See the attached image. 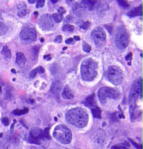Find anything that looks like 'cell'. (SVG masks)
Returning a JSON list of instances; mask_svg holds the SVG:
<instances>
[{"instance_id":"cell-51","label":"cell","mask_w":143,"mask_h":149,"mask_svg":"<svg viewBox=\"0 0 143 149\" xmlns=\"http://www.w3.org/2000/svg\"><path fill=\"white\" fill-rule=\"evenodd\" d=\"M3 136V133H0V138H1Z\"/></svg>"},{"instance_id":"cell-41","label":"cell","mask_w":143,"mask_h":149,"mask_svg":"<svg viewBox=\"0 0 143 149\" xmlns=\"http://www.w3.org/2000/svg\"><path fill=\"white\" fill-rule=\"evenodd\" d=\"M65 42H66L67 44H73V38H68V39H66Z\"/></svg>"},{"instance_id":"cell-46","label":"cell","mask_w":143,"mask_h":149,"mask_svg":"<svg viewBox=\"0 0 143 149\" xmlns=\"http://www.w3.org/2000/svg\"><path fill=\"white\" fill-rule=\"evenodd\" d=\"M37 1H34V0H29V2L31 3V4H34V2H36Z\"/></svg>"},{"instance_id":"cell-25","label":"cell","mask_w":143,"mask_h":149,"mask_svg":"<svg viewBox=\"0 0 143 149\" xmlns=\"http://www.w3.org/2000/svg\"><path fill=\"white\" fill-rule=\"evenodd\" d=\"M6 30H7V28H6L5 24L0 22V36L4 35L5 33L6 32Z\"/></svg>"},{"instance_id":"cell-32","label":"cell","mask_w":143,"mask_h":149,"mask_svg":"<svg viewBox=\"0 0 143 149\" xmlns=\"http://www.w3.org/2000/svg\"><path fill=\"white\" fill-rule=\"evenodd\" d=\"M89 25H90V22H84L80 25V28L83 29H87L89 27Z\"/></svg>"},{"instance_id":"cell-54","label":"cell","mask_w":143,"mask_h":149,"mask_svg":"<svg viewBox=\"0 0 143 149\" xmlns=\"http://www.w3.org/2000/svg\"><path fill=\"white\" fill-rule=\"evenodd\" d=\"M1 93V86H0V93Z\"/></svg>"},{"instance_id":"cell-10","label":"cell","mask_w":143,"mask_h":149,"mask_svg":"<svg viewBox=\"0 0 143 149\" xmlns=\"http://www.w3.org/2000/svg\"><path fill=\"white\" fill-rule=\"evenodd\" d=\"M38 25L41 29L44 31L50 30L53 27V20L52 16L49 14L41 15L38 20Z\"/></svg>"},{"instance_id":"cell-42","label":"cell","mask_w":143,"mask_h":149,"mask_svg":"<svg viewBox=\"0 0 143 149\" xmlns=\"http://www.w3.org/2000/svg\"><path fill=\"white\" fill-rule=\"evenodd\" d=\"M132 56H133V54L132 53H129L128 55L126 56V60H130L132 59Z\"/></svg>"},{"instance_id":"cell-17","label":"cell","mask_w":143,"mask_h":149,"mask_svg":"<svg viewBox=\"0 0 143 149\" xmlns=\"http://www.w3.org/2000/svg\"><path fill=\"white\" fill-rule=\"evenodd\" d=\"M127 15L129 17H135L137 15H142V6H140V7H135L133 8V9L131 10L130 11L128 12Z\"/></svg>"},{"instance_id":"cell-26","label":"cell","mask_w":143,"mask_h":149,"mask_svg":"<svg viewBox=\"0 0 143 149\" xmlns=\"http://www.w3.org/2000/svg\"><path fill=\"white\" fill-rule=\"evenodd\" d=\"M74 29H75V27L72 25H65L62 27L63 31H65V32H73Z\"/></svg>"},{"instance_id":"cell-6","label":"cell","mask_w":143,"mask_h":149,"mask_svg":"<svg viewBox=\"0 0 143 149\" xmlns=\"http://www.w3.org/2000/svg\"><path fill=\"white\" fill-rule=\"evenodd\" d=\"M20 39L24 42H34L37 39V33L32 26H27L22 29L20 34Z\"/></svg>"},{"instance_id":"cell-12","label":"cell","mask_w":143,"mask_h":149,"mask_svg":"<svg viewBox=\"0 0 143 149\" xmlns=\"http://www.w3.org/2000/svg\"><path fill=\"white\" fill-rule=\"evenodd\" d=\"M30 136L41 140L43 139V130L39 127H33L31 130Z\"/></svg>"},{"instance_id":"cell-4","label":"cell","mask_w":143,"mask_h":149,"mask_svg":"<svg viewBox=\"0 0 143 149\" xmlns=\"http://www.w3.org/2000/svg\"><path fill=\"white\" fill-rule=\"evenodd\" d=\"M108 77L112 84L118 86L122 83L124 76L122 71L118 67L110 66L108 70Z\"/></svg>"},{"instance_id":"cell-11","label":"cell","mask_w":143,"mask_h":149,"mask_svg":"<svg viewBox=\"0 0 143 149\" xmlns=\"http://www.w3.org/2000/svg\"><path fill=\"white\" fill-rule=\"evenodd\" d=\"M85 8L86 7L82 2L77 3L73 6V11L77 16H81L85 12Z\"/></svg>"},{"instance_id":"cell-15","label":"cell","mask_w":143,"mask_h":149,"mask_svg":"<svg viewBox=\"0 0 143 149\" xmlns=\"http://www.w3.org/2000/svg\"><path fill=\"white\" fill-rule=\"evenodd\" d=\"M62 97L64 99H67V100H72L74 97V95L72 92L69 86H66L64 88L62 92Z\"/></svg>"},{"instance_id":"cell-55","label":"cell","mask_w":143,"mask_h":149,"mask_svg":"<svg viewBox=\"0 0 143 149\" xmlns=\"http://www.w3.org/2000/svg\"><path fill=\"white\" fill-rule=\"evenodd\" d=\"M66 49H67V47H64V48H63V50H66Z\"/></svg>"},{"instance_id":"cell-1","label":"cell","mask_w":143,"mask_h":149,"mask_svg":"<svg viewBox=\"0 0 143 149\" xmlns=\"http://www.w3.org/2000/svg\"><path fill=\"white\" fill-rule=\"evenodd\" d=\"M67 121L77 127H84L87 125L89 120L88 114L80 107L73 108L67 112L66 115Z\"/></svg>"},{"instance_id":"cell-31","label":"cell","mask_w":143,"mask_h":149,"mask_svg":"<svg viewBox=\"0 0 143 149\" xmlns=\"http://www.w3.org/2000/svg\"><path fill=\"white\" fill-rule=\"evenodd\" d=\"M39 48L37 47V46H34V48H32V54L34 55V58H35L38 55V51H39Z\"/></svg>"},{"instance_id":"cell-43","label":"cell","mask_w":143,"mask_h":149,"mask_svg":"<svg viewBox=\"0 0 143 149\" xmlns=\"http://www.w3.org/2000/svg\"><path fill=\"white\" fill-rule=\"evenodd\" d=\"M44 59L46 60H50L52 59V56L50 55H44Z\"/></svg>"},{"instance_id":"cell-2","label":"cell","mask_w":143,"mask_h":149,"mask_svg":"<svg viewBox=\"0 0 143 149\" xmlns=\"http://www.w3.org/2000/svg\"><path fill=\"white\" fill-rule=\"evenodd\" d=\"M81 77L83 80L91 81L97 75V63L92 58H87L82 62L80 67Z\"/></svg>"},{"instance_id":"cell-8","label":"cell","mask_w":143,"mask_h":149,"mask_svg":"<svg viewBox=\"0 0 143 149\" xmlns=\"http://www.w3.org/2000/svg\"><path fill=\"white\" fill-rule=\"evenodd\" d=\"M142 97V79L136 80L133 84L130 95H129V102L131 104L134 103L138 96Z\"/></svg>"},{"instance_id":"cell-52","label":"cell","mask_w":143,"mask_h":149,"mask_svg":"<svg viewBox=\"0 0 143 149\" xmlns=\"http://www.w3.org/2000/svg\"><path fill=\"white\" fill-rule=\"evenodd\" d=\"M41 42H44V39H43V38H41Z\"/></svg>"},{"instance_id":"cell-37","label":"cell","mask_w":143,"mask_h":149,"mask_svg":"<svg viewBox=\"0 0 143 149\" xmlns=\"http://www.w3.org/2000/svg\"><path fill=\"white\" fill-rule=\"evenodd\" d=\"M36 69H37V74H43V73H44V72H45L44 68L42 67H38Z\"/></svg>"},{"instance_id":"cell-13","label":"cell","mask_w":143,"mask_h":149,"mask_svg":"<svg viewBox=\"0 0 143 149\" xmlns=\"http://www.w3.org/2000/svg\"><path fill=\"white\" fill-rule=\"evenodd\" d=\"M83 104L87 107H94L96 106V101L94 94H92L85 98L83 101Z\"/></svg>"},{"instance_id":"cell-35","label":"cell","mask_w":143,"mask_h":149,"mask_svg":"<svg viewBox=\"0 0 143 149\" xmlns=\"http://www.w3.org/2000/svg\"><path fill=\"white\" fill-rule=\"evenodd\" d=\"M37 74V69H34V70H32V72L30 73V77L32 78V79H33L36 77V75Z\"/></svg>"},{"instance_id":"cell-49","label":"cell","mask_w":143,"mask_h":149,"mask_svg":"<svg viewBox=\"0 0 143 149\" xmlns=\"http://www.w3.org/2000/svg\"><path fill=\"white\" fill-rule=\"evenodd\" d=\"M52 2L53 3V4H55V3H56V2H57L58 1V0H52Z\"/></svg>"},{"instance_id":"cell-28","label":"cell","mask_w":143,"mask_h":149,"mask_svg":"<svg viewBox=\"0 0 143 149\" xmlns=\"http://www.w3.org/2000/svg\"><path fill=\"white\" fill-rule=\"evenodd\" d=\"M82 47H83L84 51H85L86 53H89V52L91 51V50H92V47L90 46V45H89L88 44H87V43L85 42L83 43Z\"/></svg>"},{"instance_id":"cell-44","label":"cell","mask_w":143,"mask_h":149,"mask_svg":"<svg viewBox=\"0 0 143 149\" xmlns=\"http://www.w3.org/2000/svg\"><path fill=\"white\" fill-rule=\"evenodd\" d=\"M106 28L107 29H108V31H109V32H110V33L112 32V29H113V27H112V26H110V28H109V27H108V26L106 25Z\"/></svg>"},{"instance_id":"cell-19","label":"cell","mask_w":143,"mask_h":149,"mask_svg":"<svg viewBox=\"0 0 143 149\" xmlns=\"http://www.w3.org/2000/svg\"><path fill=\"white\" fill-rule=\"evenodd\" d=\"M81 2L84 4L86 8H88L89 10H92L94 6L97 4V1H92V0H87V1H82Z\"/></svg>"},{"instance_id":"cell-14","label":"cell","mask_w":143,"mask_h":149,"mask_svg":"<svg viewBox=\"0 0 143 149\" xmlns=\"http://www.w3.org/2000/svg\"><path fill=\"white\" fill-rule=\"evenodd\" d=\"M61 88H62V83L60 81H57L53 83L51 86V92L53 94H58L61 91Z\"/></svg>"},{"instance_id":"cell-33","label":"cell","mask_w":143,"mask_h":149,"mask_svg":"<svg viewBox=\"0 0 143 149\" xmlns=\"http://www.w3.org/2000/svg\"><path fill=\"white\" fill-rule=\"evenodd\" d=\"M37 5H36V6H37V8H40V7H43L44 6V5L45 4V1L44 0H39V1H37Z\"/></svg>"},{"instance_id":"cell-53","label":"cell","mask_w":143,"mask_h":149,"mask_svg":"<svg viewBox=\"0 0 143 149\" xmlns=\"http://www.w3.org/2000/svg\"><path fill=\"white\" fill-rule=\"evenodd\" d=\"M13 125H14V124H13V125H11V130L13 129Z\"/></svg>"},{"instance_id":"cell-38","label":"cell","mask_w":143,"mask_h":149,"mask_svg":"<svg viewBox=\"0 0 143 149\" xmlns=\"http://www.w3.org/2000/svg\"><path fill=\"white\" fill-rule=\"evenodd\" d=\"M61 41H62V36L61 35H57L55 37V41L57 43H61Z\"/></svg>"},{"instance_id":"cell-50","label":"cell","mask_w":143,"mask_h":149,"mask_svg":"<svg viewBox=\"0 0 143 149\" xmlns=\"http://www.w3.org/2000/svg\"><path fill=\"white\" fill-rule=\"evenodd\" d=\"M38 14H39V13H38V12H37V11H35V12H34V15H38Z\"/></svg>"},{"instance_id":"cell-24","label":"cell","mask_w":143,"mask_h":149,"mask_svg":"<svg viewBox=\"0 0 143 149\" xmlns=\"http://www.w3.org/2000/svg\"><path fill=\"white\" fill-rule=\"evenodd\" d=\"M50 128L47 127L43 131V139H50V136L49 134Z\"/></svg>"},{"instance_id":"cell-22","label":"cell","mask_w":143,"mask_h":149,"mask_svg":"<svg viewBox=\"0 0 143 149\" xmlns=\"http://www.w3.org/2000/svg\"><path fill=\"white\" fill-rule=\"evenodd\" d=\"M28 111L29 109L27 108H25L24 109H15L13 111V113L16 116H20L28 113Z\"/></svg>"},{"instance_id":"cell-23","label":"cell","mask_w":143,"mask_h":149,"mask_svg":"<svg viewBox=\"0 0 143 149\" xmlns=\"http://www.w3.org/2000/svg\"><path fill=\"white\" fill-rule=\"evenodd\" d=\"M53 20H54L55 22H57V23H59V22H61L63 20V15L59 14V13H54V14L53 15Z\"/></svg>"},{"instance_id":"cell-36","label":"cell","mask_w":143,"mask_h":149,"mask_svg":"<svg viewBox=\"0 0 143 149\" xmlns=\"http://www.w3.org/2000/svg\"><path fill=\"white\" fill-rule=\"evenodd\" d=\"M2 123L5 126H8L9 125V119L8 118L5 117L4 118H2Z\"/></svg>"},{"instance_id":"cell-48","label":"cell","mask_w":143,"mask_h":149,"mask_svg":"<svg viewBox=\"0 0 143 149\" xmlns=\"http://www.w3.org/2000/svg\"><path fill=\"white\" fill-rule=\"evenodd\" d=\"M11 72L13 73V74H15V73H16V71H15L14 69H11Z\"/></svg>"},{"instance_id":"cell-16","label":"cell","mask_w":143,"mask_h":149,"mask_svg":"<svg viewBox=\"0 0 143 149\" xmlns=\"http://www.w3.org/2000/svg\"><path fill=\"white\" fill-rule=\"evenodd\" d=\"M16 64L19 67H23L26 63V58L25 55L21 52H18L16 54Z\"/></svg>"},{"instance_id":"cell-47","label":"cell","mask_w":143,"mask_h":149,"mask_svg":"<svg viewBox=\"0 0 143 149\" xmlns=\"http://www.w3.org/2000/svg\"><path fill=\"white\" fill-rule=\"evenodd\" d=\"M119 117L121 118H124V115L122 113H120V115H119Z\"/></svg>"},{"instance_id":"cell-39","label":"cell","mask_w":143,"mask_h":149,"mask_svg":"<svg viewBox=\"0 0 143 149\" xmlns=\"http://www.w3.org/2000/svg\"><path fill=\"white\" fill-rule=\"evenodd\" d=\"M72 21V17L70 15H68V16L66 17L64 20V23H67V22H69Z\"/></svg>"},{"instance_id":"cell-30","label":"cell","mask_w":143,"mask_h":149,"mask_svg":"<svg viewBox=\"0 0 143 149\" xmlns=\"http://www.w3.org/2000/svg\"><path fill=\"white\" fill-rule=\"evenodd\" d=\"M112 149H128V148H127L126 146L124 144H119L113 146L112 147Z\"/></svg>"},{"instance_id":"cell-29","label":"cell","mask_w":143,"mask_h":149,"mask_svg":"<svg viewBox=\"0 0 143 149\" xmlns=\"http://www.w3.org/2000/svg\"><path fill=\"white\" fill-rule=\"evenodd\" d=\"M117 2L119 5L123 8H126L129 6V4H128V2H127L126 1H122V0L120 1V0H119V1H117Z\"/></svg>"},{"instance_id":"cell-45","label":"cell","mask_w":143,"mask_h":149,"mask_svg":"<svg viewBox=\"0 0 143 149\" xmlns=\"http://www.w3.org/2000/svg\"><path fill=\"white\" fill-rule=\"evenodd\" d=\"M74 39H75V40H77V41H80V38L78 36H74Z\"/></svg>"},{"instance_id":"cell-7","label":"cell","mask_w":143,"mask_h":149,"mask_svg":"<svg viewBox=\"0 0 143 149\" xmlns=\"http://www.w3.org/2000/svg\"><path fill=\"white\" fill-rule=\"evenodd\" d=\"M115 44L120 49H124L129 44V36L125 29L120 28L115 36Z\"/></svg>"},{"instance_id":"cell-40","label":"cell","mask_w":143,"mask_h":149,"mask_svg":"<svg viewBox=\"0 0 143 149\" xmlns=\"http://www.w3.org/2000/svg\"><path fill=\"white\" fill-rule=\"evenodd\" d=\"M58 12H59V13H59V14L62 15V14H64V13H65V12H66V11H65V9L63 7H60L59 9H58Z\"/></svg>"},{"instance_id":"cell-18","label":"cell","mask_w":143,"mask_h":149,"mask_svg":"<svg viewBox=\"0 0 143 149\" xmlns=\"http://www.w3.org/2000/svg\"><path fill=\"white\" fill-rule=\"evenodd\" d=\"M27 13V6L25 3H20L18 6V15L20 17L24 16Z\"/></svg>"},{"instance_id":"cell-27","label":"cell","mask_w":143,"mask_h":149,"mask_svg":"<svg viewBox=\"0 0 143 149\" xmlns=\"http://www.w3.org/2000/svg\"><path fill=\"white\" fill-rule=\"evenodd\" d=\"M29 142L31 143H34V144H40L41 143V139H36V138H34V137H32V136H29Z\"/></svg>"},{"instance_id":"cell-34","label":"cell","mask_w":143,"mask_h":149,"mask_svg":"<svg viewBox=\"0 0 143 149\" xmlns=\"http://www.w3.org/2000/svg\"><path fill=\"white\" fill-rule=\"evenodd\" d=\"M128 140H129V141H130L134 145V146H135L136 148H137V149H142V145L137 144V143H135V142L133 140H132L131 139H129V138H128Z\"/></svg>"},{"instance_id":"cell-20","label":"cell","mask_w":143,"mask_h":149,"mask_svg":"<svg viewBox=\"0 0 143 149\" xmlns=\"http://www.w3.org/2000/svg\"><path fill=\"white\" fill-rule=\"evenodd\" d=\"M92 113L93 116L96 118H101V111L99 107H93L92 109Z\"/></svg>"},{"instance_id":"cell-3","label":"cell","mask_w":143,"mask_h":149,"mask_svg":"<svg viewBox=\"0 0 143 149\" xmlns=\"http://www.w3.org/2000/svg\"><path fill=\"white\" fill-rule=\"evenodd\" d=\"M53 136L61 143L67 144L71 141V131L68 127L64 125H58L55 127L53 132Z\"/></svg>"},{"instance_id":"cell-21","label":"cell","mask_w":143,"mask_h":149,"mask_svg":"<svg viewBox=\"0 0 143 149\" xmlns=\"http://www.w3.org/2000/svg\"><path fill=\"white\" fill-rule=\"evenodd\" d=\"M1 53L4 55L5 58L7 59V60H10L11 58V50L8 48V46H5L3 48L2 51H1Z\"/></svg>"},{"instance_id":"cell-9","label":"cell","mask_w":143,"mask_h":149,"mask_svg":"<svg viewBox=\"0 0 143 149\" xmlns=\"http://www.w3.org/2000/svg\"><path fill=\"white\" fill-rule=\"evenodd\" d=\"M91 36L98 47L103 44L106 38V32H105L104 29L101 27H96L95 29H94L91 34Z\"/></svg>"},{"instance_id":"cell-5","label":"cell","mask_w":143,"mask_h":149,"mask_svg":"<svg viewBox=\"0 0 143 149\" xmlns=\"http://www.w3.org/2000/svg\"><path fill=\"white\" fill-rule=\"evenodd\" d=\"M98 96L101 104H105L106 102V99L108 97L114 99V100L117 99L120 97V93L114 88L102 87L99 90Z\"/></svg>"}]
</instances>
